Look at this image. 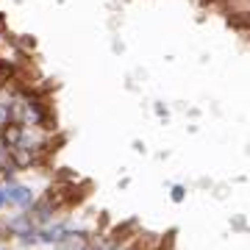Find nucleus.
Listing matches in <instances>:
<instances>
[{
	"label": "nucleus",
	"mask_w": 250,
	"mask_h": 250,
	"mask_svg": "<svg viewBox=\"0 0 250 250\" xmlns=\"http://www.w3.org/2000/svg\"><path fill=\"white\" fill-rule=\"evenodd\" d=\"M0 250H3V248H0Z\"/></svg>",
	"instance_id": "nucleus-1"
}]
</instances>
